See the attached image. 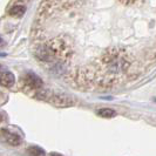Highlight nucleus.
<instances>
[{
    "mask_svg": "<svg viewBox=\"0 0 156 156\" xmlns=\"http://www.w3.org/2000/svg\"><path fill=\"white\" fill-rule=\"evenodd\" d=\"M25 6L23 5H20V4H16V5H13L12 7L9 8V11H8V14L12 16H21L25 13Z\"/></svg>",
    "mask_w": 156,
    "mask_h": 156,
    "instance_id": "nucleus-5",
    "label": "nucleus"
},
{
    "mask_svg": "<svg viewBox=\"0 0 156 156\" xmlns=\"http://www.w3.org/2000/svg\"><path fill=\"white\" fill-rule=\"evenodd\" d=\"M28 154L31 156H42L44 151L38 147H31V148H28Z\"/></svg>",
    "mask_w": 156,
    "mask_h": 156,
    "instance_id": "nucleus-7",
    "label": "nucleus"
},
{
    "mask_svg": "<svg viewBox=\"0 0 156 156\" xmlns=\"http://www.w3.org/2000/svg\"><path fill=\"white\" fill-rule=\"evenodd\" d=\"M23 83L26 87H28V88H31V89H34V90H37V92L39 90L40 88H42V85H44L42 80H41L38 75L33 74V73H27V74L23 76Z\"/></svg>",
    "mask_w": 156,
    "mask_h": 156,
    "instance_id": "nucleus-2",
    "label": "nucleus"
},
{
    "mask_svg": "<svg viewBox=\"0 0 156 156\" xmlns=\"http://www.w3.org/2000/svg\"><path fill=\"white\" fill-rule=\"evenodd\" d=\"M16 82L14 75L8 70H1V83L5 87H12Z\"/></svg>",
    "mask_w": 156,
    "mask_h": 156,
    "instance_id": "nucleus-4",
    "label": "nucleus"
},
{
    "mask_svg": "<svg viewBox=\"0 0 156 156\" xmlns=\"http://www.w3.org/2000/svg\"><path fill=\"white\" fill-rule=\"evenodd\" d=\"M108 30H102L89 1H45L34 27L88 34L94 39L34 47L35 56L86 89L125 85L156 63V2H105Z\"/></svg>",
    "mask_w": 156,
    "mask_h": 156,
    "instance_id": "nucleus-1",
    "label": "nucleus"
},
{
    "mask_svg": "<svg viewBox=\"0 0 156 156\" xmlns=\"http://www.w3.org/2000/svg\"><path fill=\"white\" fill-rule=\"evenodd\" d=\"M98 115L102 117H113L115 116V110L110 109V108H102V109H99L98 112Z\"/></svg>",
    "mask_w": 156,
    "mask_h": 156,
    "instance_id": "nucleus-6",
    "label": "nucleus"
},
{
    "mask_svg": "<svg viewBox=\"0 0 156 156\" xmlns=\"http://www.w3.org/2000/svg\"><path fill=\"white\" fill-rule=\"evenodd\" d=\"M49 156H62V155H60V154H58V153H51Z\"/></svg>",
    "mask_w": 156,
    "mask_h": 156,
    "instance_id": "nucleus-8",
    "label": "nucleus"
},
{
    "mask_svg": "<svg viewBox=\"0 0 156 156\" xmlns=\"http://www.w3.org/2000/svg\"><path fill=\"white\" fill-rule=\"evenodd\" d=\"M1 135H2V139L6 141L7 143L12 144V146H19V144L21 143V139H20V136H18L16 134L9 133V132H6L5 129H2Z\"/></svg>",
    "mask_w": 156,
    "mask_h": 156,
    "instance_id": "nucleus-3",
    "label": "nucleus"
}]
</instances>
